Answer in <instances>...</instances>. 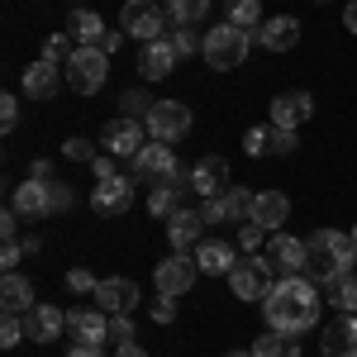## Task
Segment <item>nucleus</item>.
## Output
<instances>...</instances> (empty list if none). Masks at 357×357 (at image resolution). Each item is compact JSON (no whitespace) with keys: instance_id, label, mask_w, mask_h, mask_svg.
<instances>
[{"instance_id":"obj_1","label":"nucleus","mask_w":357,"mask_h":357,"mask_svg":"<svg viewBox=\"0 0 357 357\" xmlns=\"http://www.w3.org/2000/svg\"><path fill=\"white\" fill-rule=\"evenodd\" d=\"M319 310H324V291L310 281V276H276L267 301H262V314H267V329L291 333L301 338L319 324Z\"/></svg>"},{"instance_id":"obj_2","label":"nucleus","mask_w":357,"mask_h":357,"mask_svg":"<svg viewBox=\"0 0 357 357\" xmlns=\"http://www.w3.org/2000/svg\"><path fill=\"white\" fill-rule=\"evenodd\" d=\"M305 248H310V267H305V276L319 281V286H324L329 276L353 272V262H357L353 234H338V229H319V234H310Z\"/></svg>"},{"instance_id":"obj_3","label":"nucleus","mask_w":357,"mask_h":357,"mask_svg":"<svg viewBox=\"0 0 357 357\" xmlns=\"http://www.w3.org/2000/svg\"><path fill=\"white\" fill-rule=\"evenodd\" d=\"M248 48H252V33L238 24H215V29H205V43H200V57L215 67V72H234L238 62L248 57Z\"/></svg>"},{"instance_id":"obj_4","label":"nucleus","mask_w":357,"mask_h":357,"mask_svg":"<svg viewBox=\"0 0 357 357\" xmlns=\"http://www.w3.org/2000/svg\"><path fill=\"white\" fill-rule=\"evenodd\" d=\"M110 77V53L105 48H77L72 62H67V86L77 96H96Z\"/></svg>"},{"instance_id":"obj_5","label":"nucleus","mask_w":357,"mask_h":357,"mask_svg":"<svg viewBox=\"0 0 357 357\" xmlns=\"http://www.w3.org/2000/svg\"><path fill=\"white\" fill-rule=\"evenodd\" d=\"M229 291H234L238 301H248V305L267 301V291H272V262H267V252H262V257H257V252L243 257V262L229 272Z\"/></svg>"},{"instance_id":"obj_6","label":"nucleus","mask_w":357,"mask_h":357,"mask_svg":"<svg viewBox=\"0 0 357 357\" xmlns=\"http://www.w3.org/2000/svg\"><path fill=\"white\" fill-rule=\"evenodd\" d=\"M143 129H148L153 143H176V138L191 134V110L181 100H158L148 110V119H143Z\"/></svg>"},{"instance_id":"obj_7","label":"nucleus","mask_w":357,"mask_h":357,"mask_svg":"<svg viewBox=\"0 0 357 357\" xmlns=\"http://www.w3.org/2000/svg\"><path fill=\"white\" fill-rule=\"evenodd\" d=\"M119 29L138 38V43H153V38H162L167 33V15L153 5V0H124V10H119Z\"/></svg>"},{"instance_id":"obj_8","label":"nucleus","mask_w":357,"mask_h":357,"mask_svg":"<svg viewBox=\"0 0 357 357\" xmlns=\"http://www.w3.org/2000/svg\"><path fill=\"white\" fill-rule=\"evenodd\" d=\"M267 262H272V276H305V267H310V248H305V238L272 234V243H267Z\"/></svg>"},{"instance_id":"obj_9","label":"nucleus","mask_w":357,"mask_h":357,"mask_svg":"<svg viewBox=\"0 0 357 357\" xmlns=\"http://www.w3.org/2000/svg\"><path fill=\"white\" fill-rule=\"evenodd\" d=\"M195 272H200V267H195V257H186V252L162 257V262H158V272H153V281H158V296H176V301H181V296L195 286Z\"/></svg>"},{"instance_id":"obj_10","label":"nucleus","mask_w":357,"mask_h":357,"mask_svg":"<svg viewBox=\"0 0 357 357\" xmlns=\"http://www.w3.org/2000/svg\"><path fill=\"white\" fill-rule=\"evenodd\" d=\"M138 176H148V181H158V186H172V181H181V167H176V158H172V148L167 143H143L138 148Z\"/></svg>"},{"instance_id":"obj_11","label":"nucleus","mask_w":357,"mask_h":357,"mask_svg":"<svg viewBox=\"0 0 357 357\" xmlns=\"http://www.w3.org/2000/svg\"><path fill=\"white\" fill-rule=\"evenodd\" d=\"M134 205V181L129 176H105V181H96V191H91V210L96 215H124Z\"/></svg>"},{"instance_id":"obj_12","label":"nucleus","mask_w":357,"mask_h":357,"mask_svg":"<svg viewBox=\"0 0 357 357\" xmlns=\"http://www.w3.org/2000/svg\"><path fill=\"white\" fill-rule=\"evenodd\" d=\"M91 296H96V310H105V314H134L138 286L129 281V276H105Z\"/></svg>"},{"instance_id":"obj_13","label":"nucleus","mask_w":357,"mask_h":357,"mask_svg":"<svg viewBox=\"0 0 357 357\" xmlns=\"http://www.w3.org/2000/svg\"><path fill=\"white\" fill-rule=\"evenodd\" d=\"M67 333H72L77 343L105 348V343H110V314H105V310H67Z\"/></svg>"},{"instance_id":"obj_14","label":"nucleus","mask_w":357,"mask_h":357,"mask_svg":"<svg viewBox=\"0 0 357 357\" xmlns=\"http://www.w3.org/2000/svg\"><path fill=\"white\" fill-rule=\"evenodd\" d=\"M176 62H181V53L172 48V38H153V43L138 48V72H143V82H162V77H172Z\"/></svg>"},{"instance_id":"obj_15","label":"nucleus","mask_w":357,"mask_h":357,"mask_svg":"<svg viewBox=\"0 0 357 357\" xmlns=\"http://www.w3.org/2000/svg\"><path fill=\"white\" fill-rule=\"evenodd\" d=\"M310 114H314V96L310 91H286V96L272 100V129H301Z\"/></svg>"},{"instance_id":"obj_16","label":"nucleus","mask_w":357,"mask_h":357,"mask_svg":"<svg viewBox=\"0 0 357 357\" xmlns=\"http://www.w3.org/2000/svg\"><path fill=\"white\" fill-rule=\"evenodd\" d=\"M319 348H324V357H357V314L329 319L319 333Z\"/></svg>"},{"instance_id":"obj_17","label":"nucleus","mask_w":357,"mask_h":357,"mask_svg":"<svg viewBox=\"0 0 357 357\" xmlns=\"http://www.w3.org/2000/svg\"><path fill=\"white\" fill-rule=\"evenodd\" d=\"M138 148H143V124L129 119V114H119L105 124V153L110 158H138Z\"/></svg>"},{"instance_id":"obj_18","label":"nucleus","mask_w":357,"mask_h":357,"mask_svg":"<svg viewBox=\"0 0 357 357\" xmlns=\"http://www.w3.org/2000/svg\"><path fill=\"white\" fill-rule=\"evenodd\" d=\"M257 43H262L267 53H291V48L301 43V20H291V15H272V20H262Z\"/></svg>"},{"instance_id":"obj_19","label":"nucleus","mask_w":357,"mask_h":357,"mask_svg":"<svg viewBox=\"0 0 357 357\" xmlns=\"http://www.w3.org/2000/svg\"><path fill=\"white\" fill-rule=\"evenodd\" d=\"M57 86H62V67H57V62L38 57V62H29V67H24V96H29V100H53Z\"/></svg>"},{"instance_id":"obj_20","label":"nucleus","mask_w":357,"mask_h":357,"mask_svg":"<svg viewBox=\"0 0 357 357\" xmlns=\"http://www.w3.org/2000/svg\"><path fill=\"white\" fill-rule=\"evenodd\" d=\"M24 329L33 343H53L57 333H67V310H57V305H33L24 314Z\"/></svg>"},{"instance_id":"obj_21","label":"nucleus","mask_w":357,"mask_h":357,"mask_svg":"<svg viewBox=\"0 0 357 357\" xmlns=\"http://www.w3.org/2000/svg\"><path fill=\"white\" fill-rule=\"evenodd\" d=\"M186 181H191L200 195H224V191H229V186H224V181H229V162H224L220 153H210V158H200V162L191 167Z\"/></svg>"},{"instance_id":"obj_22","label":"nucleus","mask_w":357,"mask_h":357,"mask_svg":"<svg viewBox=\"0 0 357 357\" xmlns=\"http://www.w3.org/2000/svg\"><path fill=\"white\" fill-rule=\"evenodd\" d=\"M195 267L205 276H229L234 267H238V248L224 243V238H215V243H200L195 248Z\"/></svg>"},{"instance_id":"obj_23","label":"nucleus","mask_w":357,"mask_h":357,"mask_svg":"<svg viewBox=\"0 0 357 357\" xmlns=\"http://www.w3.org/2000/svg\"><path fill=\"white\" fill-rule=\"evenodd\" d=\"M200 234H205V220H200V210H176L172 220H167V238L176 252H191L200 248Z\"/></svg>"},{"instance_id":"obj_24","label":"nucleus","mask_w":357,"mask_h":357,"mask_svg":"<svg viewBox=\"0 0 357 357\" xmlns=\"http://www.w3.org/2000/svg\"><path fill=\"white\" fill-rule=\"evenodd\" d=\"M252 220L262 224L267 234H281V224L291 220V200H286V191H262L257 205H252Z\"/></svg>"},{"instance_id":"obj_25","label":"nucleus","mask_w":357,"mask_h":357,"mask_svg":"<svg viewBox=\"0 0 357 357\" xmlns=\"http://www.w3.org/2000/svg\"><path fill=\"white\" fill-rule=\"evenodd\" d=\"M15 215H29V220H43L48 215V181H20L15 186V205H10Z\"/></svg>"},{"instance_id":"obj_26","label":"nucleus","mask_w":357,"mask_h":357,"mask_svg":"<svg viewBox=\"0 0 357 357\" xmlns=\"http://www.w3.org/2000/svg\"><path fill=\"white\" fill-rule=\"evenodd\" d=\"M67 33L77 38V48H100L110 29H105V20H100V15H91V10H77V15L67 20Z\"/></svg>"},{"instance_id":"obj_27","label":"nucleus","mask_w":357,"mask_h":357,"mask_svg":"<svg viewBox=\"0 0 357 357\" xmlns=\"http://www.w3.org/2000/svg\"><path fill=\"white\" fill-rule=\"evenodd\" d=\"M0 305H5V314H29L33 310V286H29L24 276L5 272V281H0Z\"/></svg>"},{"instance_id":"obj_28","label":"nucleus","mask_w":357,"mask_h":357,"mask_svg":"<svg viewBox=\"0 0 357 357\" xmlns=\"http://www.w3.org/2000/svg\"><path fill=\"white\" fill-rule=\"evenodd\" d=\"M324 301H329L338 314H357V272L329 276V281H324Z\"/></svg>"},{"instance_id":"obj_29","label":"nucleus","mask_w":357,"mask_h":357,"mask_svg":"<svg viewBox=\"0 0 357 357\" xmlns=\"http://www.w3.org/2000/svg\"><path fill=\"white\" fill-rule=\"evenodd\" d=\"M252 357H301V338H291V333H257V343L248 348Z\"/></svg>"},{"instance_id":"obj_30","label":"nucleus","mask_w":357,"mask_h":357,"mask_svg":"<svg viewBox=\"0 0 357 357\" xmlns=\"http://www.w3.org/2000/svg\"><path fill=\"white\" fill-rule=\"evenodd\" d=\"M224 15H229V24L257 33L262 29V0H224Z\"/></svg>"},{"instance_id":"obj_31","label":"nucleus","mask_w":357,"mask_h":357,"mask_svg":"<svg viewBox=\"0 0 357 357\" xmlns=\"http://www.w3.org/2000/svg\"><path fill=\"white\" fill-rule=\"evenodd\" d=\"M252 205H257V195L243 191V186H229V191H224V210H229V224H248V220H252Z\"/></svg>"},{"instance_id":"obj_32","label":"nucleus","mask_w":357,"mask_h":357,"mask_svg":"<svg viewBox=\"0 0 357 357\" xmlns=\"http://www.w3.org/2000/svg\"><path fill=\"white\" fill-rule=\"evenodd\" d=\"M176 191H181V181H172V186H158V191L148 195V215H158V220H172V215L181 210Z\"/></svg>"},{"instance_id":"obj_33","label":"nucleus","mask_w":357,"mask_h":357,"mask_svg":"<svg viewBox=\"0 0 357 357\" xmlns=\"http://www.w3.org/2000/svg\"><path fill=\"white\" fill-rule=\"evenodd\" d=\"M167 15L176 20V24H195V20H205L210 15V0H162Z\"/></svg>"},{"instance_id":"obj_34","label":"nucleus","mask_w":357,"mask_h":357,"mask_svg":"<svg viewBox=\"0 0 357 357\" xmlns=\"http://www.w3.org/2000/svg\"><path fill=\"white\" fill-rule=\"evenodd\" d=\"M72 53H77V38H72V33H48V38H43V57L57 62V67H67Z\"/></svg>"},{"instance_id":"obj_35","label":"nucleus","mask_w":357,"mask_h":357,"mask_svg":"<svg viewBox=\"0 0 357 357\" xmlns=\"http://www.w3.org/2000/svg\"><path fill=\"white\" fill-rule=\"evenodd\" d=\"M243 153H248V158L272 153V129H248V134H243Z\"/></svg>"},{"instance_id":"obj_36","label":"nucleus","mask_w":357,"mask_h":357,"mask_svg":"<svg viewBox=\"0 0 357 357\" xmlns=\"http://www.w3.org/2000/svg\"><path fill=\"white\" fill-rule=\"evenodd\" d=\"M72 210V186L67 181H48V215H62Z\"/></svg>"},{"instance_id":"obj_37","label":"nucleus","mask_w":357,"mask_h":357,"mask_svg":"<svg viewBox=\"0 0 357 357\" xmlns=\"http://www.w3.org/2000/svg\"><path fill=\"white\" fill-rule=\"evenodd\" d=\"M262 234H267V229H262L257 220L238 224V248H243V252H257V248H262Z\"/></svg>"},{"instance_id":"obj_38","label":"nucleus","mask_w":357,"mask_h":357,"mask_svg":"<svg viewBox=\"0 0 357 357\" xmlns=\"http://www.w3.org/2000/svg\"><path fill=\"white\" fill-rule=\"evenodd\" d=\"M24 333L29 329H24V319H20V314H5V324H0V348H15Z\"/></svg>"},{"instance_id":"obj_39","label":"nucleus","mask_w":357,"mask_h":357,"mask_svg":"<svg viewBox=\"0 0 357 357\" xmlns=\"http://www.w3.org/2000/svg\"><path fill=\"white\" fill-rule=\"evenodd\" d=\"M119 105H124V114H129V119H138V114H143V119H148V110H153V105H158V100H148V96H143V91H129V96H124V100H119Z\"/></svg>"},{"instance_id":"obj_40","label":"nucleus","mask_w":357,"mask_h":357,"mask_svg":"<svg viewBox=\"0 0 357 357\" xmlns=\"http://www.w3.org/2000/svg\"><path fill=\"white\" fill-rule=\"evenodd\" d=\"M200 220H205V224H229L224 195H205V205H200Z\"/></svg>"},{"instance_id":"obj_41","label":"nucleus","mask_w":357,"mask_h":357,"mask_svg":"<svg viewBox=\"0 0 357 357\" xmlns=\"http://www.w3.org/2000/svg\"><path fill=\"white\" fill-rule=\"evenodd\" d=\"M0 129H5V134L20 129V100H15V96H0Z\"/></svg>"},{"instance_id":"obj_42","label":"nucleus","mask_w":357,"mask_h":357,"mask_svg":"<svg viewBox=\"0 0 357 357\" xmlns=\"http://www.w3.org/2000/svg\"><path fill=\"white\" fill-rule=\"evenodd\" d=\"M20 257H29V248L20 243V238H5V248H0V267H5V272H15V267H20Z\"/></svg>"},{"instance_id":"obj_43","label":"nucleus","mask_w":357,"mask_h":357,"mask_svg":"<svg viewBox=\"0 0 357 357\" xmlns=\"http://www.w3.org/2000/svg\"><path fill=\"white\" fill-rule=\"evenodd\" d=\"M110 343H134V324H129V314H110Z\"/></svg>"},{"instance_id":"obj_44","label":"nucleus","mask_w":357,"mask_h":357,"mask_svg":"<svg viewBox=\"0 0 357 357\" xmlns=\"http://www.w3.org/2000/svg\"><path fill=\"white\" fill-rule=\"evenodd\" d=\"M200 43H205V38H195V33H191V29H186V24H181V29H176V33H172V48H176V53H181V57H191L195 48H200Z\"/></svg>"},{"instance_id":"obj_45","label":"nucleus","mask_w":357,"mask_h":357,"mask_svg":"<svg viewBox=\"0 0 357 357\" xmlns=\"http://www.w3.org/2000/svg\"><path fill=\"white\" fill-rule=\"evenodd\" d=\"M96 286H100V281H96V276L86 272V267H72V272H67V291H96Z\"/></svg>"},{"instance_id":"obj_46","label":"nucleus","mask_w":357,"mask_h":357,"mask_svg":"<svg viewBox=\"0 0 357 357\" xmlns=\"http://www.w3.org/2000/svg\"><path fill=\"white\" fill-rule=\"evenodd\" d=\"M153 319H158V324H172V319H176V296H158V301H153Z\"/></svg>"},{"instance_id":"obj_47","label":"nucleus","mask_w":357,"mask_h":357,"mask_svg":"<svg viewBox=\"0 0 357 357\" xmlns=\"http://www.w3.org/2000/svg\"><path fill=\"white\" fill-rule=\"evenodd\" d=\"M67 158H77V162H96V143H86V138H67Z\"/></svg>"},{"instance_id":"obj_48","label":"nucleus","mask_w":357,"mask_h":357,"mask_svg":"<svg viewBox=\"0 0 357 357\" xmlns=\"http://www.w3.org/2000/svg\"><path fill=\"white\" fill-rule=\"evenodd\" d=\"M296 129H272V153H296Z\"/></svg>"},{"instance_id":"obj_49","label":"nucleus","mask_w":357,"mask_h":357,"mask_svg":"<svg viewBox=\"0 0 357 357\" xmlns=\"http://www.w3.org/2000/svg\"><path fill=\"white\" fill-rule=\"evenodd\" d=\"M96 181H105V176H114V162H110V153H105V158H96Z\"/></svg>"},{"instance_id":"obj_50","label":"nucleus","mask_w":357,"mask_h":357,"mask_svg":"<svg viewBox=\"0 0 357 357\" xmlns=\"http://www.w3.org/2000/svg\"><path fill=\"white\" fill-rule=\"evenodd\" d=\"M343 29H348V33H357V0H348V5H343Z\"/></svg>"},{"instance_id":"obj_51","label":"nucleus","mask_w":357,"mask_h":357,"mask_svg":"<svg viewBox=\"0 0 357 357\" xmlns=\"http://www.w3.org/2000/svg\"><path fill=\"white\" fill-rule=\"evenodd\" d=\"M124 38H129V33H124V29H110V33H105V43H100V48H105V53H114V48H119V43H124Z\"/></svg>"},{"instance_id":"obj_52","label":"nucleus","mask_w":357,"mask_h":357,"mask_svg":"<svg viewBox=\"0 0 357 357\" xmlns=\"http://www.w3.org/2000/svg\"><path fill=\"white\" fill-rule=\"evenodd\" d=\"M67 357H105V348H91V343H77Z\"/></svg>"},{"instance_id":"obj_53","label":"nucleus","mask_w":357,"mask_h":357,"mask_svg":"<svg viewBox=\"0 0 357 357\" xmlns=\"http://www.w3.org/2000/svg\"><path fill=\"white\" fill-rule=\"evenodd\" d=\"M29 176H33V181H48V176H53V162H33Z\"/></svg>"},{"instance_id":"obj_54","label":"nucleus","mask_w":357,"mask_h":357,"mask_svg":"<svg viewBox=\"0 0 357 357\" xmlns=\"http://www.w3.org/2000/svg\"><path fill=\"white\" fill-rule=\"evenodd\" d=\"M114 357H148V353H143L138 343H119V353H114Z\"/></svg>"},{"instance_id":"obj_55","label":"nucleus","mask_w":357,"mask_h":357,"mask_svg":"<svg viewBox=\"0 0 357 357\" xmlns=\"http://www.w3.org/2000/svg\"><path fill=\"white\" fill-rule=\"evenodd\" d=\"M15 220H20V215H15V210H10V215H5V220H0V234H5V238H15Z\"/></svg>"},{"instance_id":"obj_56","label":"nucleus","mask_w":357,"mask_h":357,"mask_svg":"<svg viewBox=\"0 0 357 357\" xmlns=\"http://www.w3.org/2000/svg\"><path fill=\"white\" fill-rule=\"evenodd\" d=\"M229 357H252V353H229Z\"/></svg>"},{"instance_id":"obj_57","label":"nucleus","mask_w":357,"mask_h":357,"mask_svg":"<svg viewBox=\"0 0 357 357\" xmlns=\"http://www.w3.org/2000/svg\"><path fill=\"white\" fill-rule=\"evenodd\" d=\"M353 243H357V224H353Z\"/></svg>"}]
</instances>
